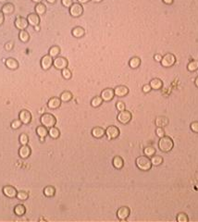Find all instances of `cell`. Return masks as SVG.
<instances>
[{
  "mask_svg": "<svg viewBox=\"0 0 198 222\" xmlns=\"http://www.w3.org/2000/svg\"><path fill=\"white\" fill-rule=\"evenodd\" d=\"M190 128H191V130H192L194 132L198 133V121H195V122L191 123Z\"/></svg>",
  "mask_w": 198,
  "mask_h": 222,
  "instance_id": "46",
  "label": "cell"
},
{
  "mask_svg": "<svg viewBox=\"0 0 198 222\" xmlns=\"http://www.w3.org/2000/svg\"><path fill=\"white\" fill-rule=\"evenodd\" d=\"M162 1H163L165 4H167V5H171L174 0H162Z\"/></svg>",
  "mask_w": 198,
  "mask_h": 222,
  "instance_id": "52",
  "label": "cell"
},
{
  "mask_svg": "<svg viewBox=\"0 0 198 222\" xmlns=\"http://www.w3.org/2000/svg\"><path fill=\"white\" fill-rule=\"evenodd\" d=\"M44 194L46 197H53L56 194V189L53 186H46L44 189Z\"/></svg>",
  "mask_w": 198,
  "mask_h": 222,
  "instance_id": "31",
  "label": "cell"
},
{
  "mask_svg": "<svg viewBox=\"0 0 198 222\" xmlns=\"http://www.w3.org/2000/svg\"><path fill=\"white\" fill-rule=\"evenodd\" d=\"M78 1V3H80V4H86L87 2H89L90 0H77Z\"/></svg>",
  "mask_w": 198,
  "mask_h": 222,
  "instance_id": "53",
  "label": "cell"
},
{
  "mask_svg": "<svg viewBox=\"0 0 198 222\" xmlns=\"http://www.w3.org/2000/svg\"><path fill=\"white\" fill-rule=\"evenodd\" d=\"M131 113L128 110H122L119 111V113L118 114L117 119L119 123L121 124H128L131 120Z\"/></svg>",
  "mask_w": 198,
  "mask_h": 222,
  "instance_id": "6",
  "label": "cell"
},
{
  "mask_svg": "<svg viewBox=\"0 0 198 222\" xmlns=\"http://www.w3.org/2000/svg\"><path fill=\"white\" fill-rule=\"evenodd\" d=\"M144 154L148 156V157H152L155 154H156V149L152 146H148V147H145L144 149Z\"/></svg>",
  "mask_w": 198,
  "mask_h": 222,
  "instance_id": "39",
  "label": "cell"
},
{
  "mask_svg": "<svg viewBox=\"0 0 198 222\" xmlns=\"http://www.w3.org/2000/svg\"><path fill=\"white\" fill-rule=\"evenodd\" d=\"M14 213H15V215H17L19 217H21V216L25 215L26 208H25V206L23 205H17L14 207Z\"/></svg>",
  "mask_w": 198,
  "mask_h": 222,
  "instance_id": "30",
  "label": "cell"
},
{
  "mask_svg": "<svg viewBox=\"0 0 198 222\" xmlns=\"http://www.w3.org/2000/svg\"><path fill=\"white\" fill-rule=\"evenodd\" d=\"M13 47H14V43L12 41H9L5 44V49L7 51H11L13 49Z\"/></svg>",
  "mask_w": 198,
  "mask_h": 222,
  "instance_id": "45",
  "label": "cell"
},
{
  "mask_svg": "<svg viewBox=\"0 0 198 222\" xmlns=\"http://www.w3.org/2000/svg\"><path fill=\"white\" fill-rule=\"evenodd\" d=\"M31 154H32V150H31L30 146H28L27 145L21 146V148L19 149V155L22 159H27L31 155Z\"/></svg>",
  "mask_w": 198,
  "mask_h": 222,
  "instance_id": "16",
  "label": "cell"
},
{
  "mask_svg": "<svg viewBox=\"0 0 198 222\" xmlns=\"http://www.w3.org/2000/svg\"><path fill=\"white\" fill-rule=\"evenodd\" d=\"M35 28V30L36 31V32H39L40 31V26L38 25V26H35V27H34Z\"/></svg>",
  "mask_w": 198,
  "mask_h": 222,
  "instance_id": "55",
  "label": "cell"
},
{
  "mask_svg": "<svg viewBox=\"0 0 198 222\" xmlns=\"http://www.w3.org/2000/svg\"><path fill=\"white\" fill-rule=\"evenodd\" d=\"M17 190L10 185H7L5 187H3V193L5 196H7V198H15L17 196Z\"/></svg>",
  "mask_w": 198,
  "mask_h": 222,
  "instance_id": "14",
  "label": "cell"
},
{
  "mask_svg": "<svg viewBox=\"0 0 198 222\" xmlns=\"http://www.w3.org/2000/svg\"><path fill=\"white\" fill-rule=\"evenodd\" d=\"M19 200L21 201H26L28 198H29V193L27 192H24V191H21V192H17V196H16Z\"/></svg>",
  "mask_w": 198,
  "mask_h": 222,
  "instance_id": "38",
  "label": "cell"
},
{
  "mask_svg": "<svg viewBox=\"0 0 198 222\" xmlns=\"http://www.w3.org/2000/svg\"><path fill=\"white\" fill-rule=\"evenodd\" d=\"M1 11L4 13V15H10L15 11V7L12 3H6L3 5Z\"/></svg>",
  "mask_w": 198,
  "mask_h": 222,
  "instance_id": "22",
  "label": "cell"
},
{
  "mask_svg": "<svg viewBox=\"0 0 198 222\" xmlns=\"http://www.w3.org/2000/svg\"><path fill=\"white\" fill-rule=\"evenodd\" d=\"M19 141H20V144L21 146H25V145H28L29 143V137L27 134L25 133H21L19 137Z\"/></svg>",
  "mask_w": 198,
  "mask_h": 222,
  "instance_id": "40",
  "label": "cell"
},
{
  "mask_svg": "<svg viewBox=\"0 0 198 222\" xmlns=\"http://www.w3.org/2000/svg\"><path fill=\"white\" fill-rule=\"evenodd\" d=\"M188 220H189V219H188L187 215L184 213H180L177 216V221L178 222H188Z\"/></svg>",
  "mask_w": 198,
  "mask_h": 222,
  "instance_id": "43",
  "label": "cell"
},
{
  "mask_svg": "<svg viewBox=\"0 0 198 222\" xmlns=\"http://www.w3.org/2000/svg\"><path fill=\"white\" fill-rule=\"evenodd\" d=\"M101 98L103 99V101L105 102H109L111 101L114 96H115V94H114V90L113 89H110V88H107V89H104L102 92H101Z\"/></svg>",
  "mask_w": 198,
  "mask_h": 222,
  "instance_id": "11",
  "label": "cell"
},
{
  "mask_svg": "<svg viewBox=\"0 0 198 222\" xmlns=\"http://www.w3.org/2000/svg\"><path fill=\"white\" fill-rule=\"evenodd\" d=\"M36 133L40 137V141L43 143L44 141V138L48 135V130H47L46 127H44L43 125L42 126H38L36 128Z\"/></svg>",
  "mask_w": 198,
  "mask_h": 222,
  "instance_id": "20",
  "label": "cell"
},
{
  "mask_svg": "<svg viewBox=\"0 0 198 222\" xmlns=\"http://www.w3.org/2000/svg\"><path fill=\"white\" fill-rule=\"evenodd\" d=\"M19 118L21 120L22 124H25V125H28L31 123L32 121V114L31 112L26 109H23L20 112L19 114Z\"/></svg>",
  "mask_w": 198,
  "mask_h": 222,
  "instance_id": "10",
  "label": "cell"
},
{
  "mask_svg": "<svg viewBox=\"0 0 198 222\" xmlns=\"http://www.w3.org/2000/svg\"><path fill=\"white\" fill-rule=\"evenodd\" d=\"M151 163H152V166H155V167L160 166L163 163V158L160 155H154L151 157Z\"/></svg>",
  "mask_w": 198,
  "mask_h": 222,
  "instance_id": "34",
  "label": "cell"
},
{
  "mask_svg": "<svg viewBox=\"0 0 198 222\" xmlns=\"http://www.w3.org/2000/svg\"><path fill=\"white\" fill-rule=\"evenodd\" d=\"M175 62H176V57L173 54L168 53L162 58L161 65L165 68H169V67H172L175 64Z\"/></svg>",
  "mask_w": 198,
  "mask_h": 222,
  "instance_id": "4",
  "label": "cell"
},
{
  "mask_svg": "<svg viewBox=\"0 0 198 222\" xmlns=\"http://www.w3.org/2000/svg\"><path fill=\"white\" fill-rule=\"evenodd\" d=\"M4 21H5V15L4 13L0 10V25H2L4 23Z\"/></svg>",
  "mask_w": 198,
  "mask_h": 222,
  "instance_id": "51",
  "label": "cell"
},
{
  "mask_svg": "<svg viewBox=\"0 0 198 222\" xmlns=\"http://www.w3.org/2000/svg\"><path fill=\"white\" fill-rule=\"evenodd\" d=\"M59 53H60V48L57 45H54L49 49L48 55L51 56L52 58H57V57H58Z\"/></svg>",
  "mask_w": 198,
  "mask_h": 222,
  "instance_id": "35",
  "label": "cell"
},
{
  "mask_svg": "<svg viewBox=\"0 0 198 222\" xmlns=\"http://www.w3.org/2000/svg\"><path fill=\"white\" fill-rule=\"evenodd\" d=\"M114 94L118 97H123V96H126L129 94V89H128L127 86L119 85L114 89Z\"/></svg>",
  "mask_w": 198,
  "mask_h": 222,
  "instance_id": "18",
  "label": "cell"
},
{
  "mask_svg": "<svg viewBox=\"0 0 198 222\" xmlns=\"http://www.w3.org/2000/svg\"><path fill=\"white\" fill-rule=\"evenodd\" d=\"M116 109L119 111L125 110V104H124L123 102H121V101L117 102V104H116Z\"/></svg>",
  "mask_w": 198,
  "mask_h": 222,
  "instance_id": "47",
  "label": "cell"
},
{
  "mask_svg": "<svg viewBox=\"0 0 198 222\" xmlns=\"http://www.w3.org/2000/svg\"><path fill=\"white\" fill-rule=\"evenodd\" d=\"M27 21L29 22V25L35 27L38 26L40 24V17L39 15H37L36 13H31L28 15L27 17Z\"/></svg>",
  "mask_w": 198,
  "mask_h": 222,
  "instance_id": "17",
  "label": "cell"
},
{
  "mask_svg": "<svg viewBox=\"0 0 198 222\" xmlns=\"http://www.w3.org/2000/svg\"><path fill=\"white\" fill-rule=\"evenodd\" d=\"M5 64H6V67L11 71H15L19 68V62L15 58H7L5 61Z\"/></svg>",
  "mask_w": 198,
  "mask_h": 222,
  "instance_id": "19",
  "label": "cell"
},
{
  "mask_svg": "<svg viewBox=\"0 0 198 222\" xmlns=\"http://www.w3.org/2000/svg\"><path fill=\"white\" fill-rule=\"evenodd\" d=\"M140 65H141V59H140V58H138V57H133V58H131L130 59V61H129V66H130L131 69H133V70H135V69H137L138 67H140Z\"/></svg>",
  "mask_w": 198,
  "mask_h": 222,
  "instance_id": "25",
  "label": "cell"
},
{
  "mask_svg": "<svg viewBox=\"0 0 198 222\" xmlns=\"http://www.w3.org/2000/svg\"><path fill=\"white\" fill-rule=\"evenodd\" d=\"M187 70L191 72H196L198 70V60H192L187 65Z\"/></svg>",
  "mask_w": 198,
  "mask_h": 222,
  "instance_id": "37",
  "label": "cell"
},
{
  "mask_svg": "<svg viewBox=\"0 0 198 222\" xmlns=\"http://www.w3.org/2000/svg\"><path fill=\"white\" fill-rule=\"evenodd\" d=\"M19 39L22 43H28L29 40H30V35H29L28 32L25 31V30L20 31V33H19Z\"/></svg>",
  "mask_w": 198,
  "mask_h": 222,
  "instance_id": "33",
  "label": "cell"
},
{
  "mask_svg": "<svg viewBox=\"0 0 198 222\" xmlns=\"http://www.w3.org/2000/svg\"><path fill=\"white\" fill-rule=\"evenodd\" d=\"M71 35L74 37H76V38H81V37L84 36V35H85V30L82 27L77 26V27L72 29Z\"/></svg>",
  "mask_w": 198,
  "mask_h": 222,
  "instance_id": "24",
  "label": "cell"
},
{
  "mask_svg": "<svg viewBox=\"0 0 198 222\" xmlns=\"http://www.w3.org/2000/svg\"><path fill=\"white\" fill-rule=\"evenodd\" d=\"M92 135L96 139H100L106 135V130L101 127H94L92 130Z\"/></svg>",
  "mask_w": 198,
  "mask_h": 222,
  "instance_id": "21",
  "label": "cell"
},
{
  "mask_svg": "<svg viewBox=\"0 0 198 222\" xmlns=\"http://www.w3.org/2000/svg\"><path fill=\"white\" fill-rule=\"evenodd\" d=\"M61 103L59 97H51L47 102V108L49 109H57L61 106Z\"/></svg>",
  "mask_w": 198,
  "mask_h": 222,
  "instance_id": "15",
  "label": "cell"
},
{
  "mask_svg": "<svg viewBox=\"0 0 198 222\" xmlns=\"http://www.w3.org/2000/svg\"><path fill=\"white\" fill-rule=\"evenodd\" d=\"M21 126H22V122H21V120L20 118L13 120V121L11 122V124H10V127H11L13 130H18V129H20Z\"/></svg>",
  "mask_w": 198,
  "mask_h": 222,
  "instance_id": "41",
  "label": "cell"
},
{
  "mask_svg": "<svg viewBox=\"0 0 198 222\" xmlns=\"http://www.w3.org/2000/svg\"><path fill=\"white\" fill-rule=\"evenodd\" d=\"M61 74H62V77H63L65 80H70V79H71V77H72L71 72L68 68L62 70V71H61Z\"/></svg>",
  "mask_w": 198,
  "mask_h": 222,
  "instance_id": "42",
  "label": "cell"
},
{
  "mask_svg": "<svg viewBox=\"0 0 198 222\" xmlns=\"http://www.w3.org/2000/svg\"><path fill=\"white\" fill-rule=\"evenodd\" d=\"M106 135L108 140L116 139L119 136V130L116 126H108L106 130Z\"/></svg>",
  "mask_w": 198,
  "mask_h": 222,
  "instance_id": "8",
  "label": "cell"
},
{
  "mask_svg": "<svg viewBox=\"0 0 198 222\" xmlns=\"http://www.w3.org/2000/svg\"><path fill=\"white\" fill-rule=\"evenodd\" d=\"M151 90H152V88H151L150 84H145L143 86V92L145 94H148L149 92H151Z\"/></svg>",
  "mask_w": 198,
  "mask_h": 222,
  "instance_id": "49",
  "label": "cell"
},
{
  "mask_svg": "<svg viewBox=\"0 0 198 222\" xmlns=\"http://www.w3.org/2000/svg\"><path fill=\"white\" fill-rule=\"evenodd\" d=\"M53 61H54V59H53V58H52L51 56H49V55L44 56V57L42 58V59H41V62H40L41 68H42L44 71H48V70L52 67Z\"/></svg>",
  "mask_w": 198,
  "mask_h": 222,
  "instance_id": "9",
  "label": "cell"
},
{
  "mask_svg": "<svg viewBox=\"0 0 198 222\" xmlns=\"http://www.w3.org/2000/svg\"><path fill=\"white\" fill-rule=\"evenodd\" d=\"M48 135L50 136V138H52V139H58L59 136H60V132H59V130L57 128V127H51V128H49V130H48Z\"/></svg>",
  "mask_w": 198,
  "mask_h": 222,
  "instance_id": "26",
  "label": "cell"
},
{
  "mask_svg": "<svg viewBox=\"0 0 198 222\" xmlns=\"http://www.w3.org/2000/svg\"><path fill=\"white\" fill-rule=\"evenodd\" d=\"M72 97H73V96H72V94H71V92H69V91H64V92L60 95V96H59L61 102H64V103L70 102V101L72 99Z\"/></svg>",
  "mask_w": 198,
  "mask_h": 222,
  "instance_id": "29",
  "label": "cell"
},
{
  "mask_svg": "<svg viewBox=\"0 0 198 222\" xmlns=\"http://www.w3.org/2000/svg\"><path fill=\"white\" fill-rule=\"evenodd\" d=\"M40 121H41V124L46 128H51V127H54L57 123V118H55L54 115L50 114V113H44L41 116L40 118Z\"/></svg>",
  "mask_w": 198,
  "mask_h": 222,
  "instance_id": "3",
  "label": "cell"
},
{
  "mask_svg": "<svg viewBox=\"0 0 198 222\" xmlns=\"http://www.w3.org/2000/svg\"><path fill=\"white\" fill-rule=\"evenodd\" d=\"M130 213H131V210L128 206H122V207L119 208V210L117 211V217L119 220L124 221L129 218Z\"/></svg>",
  "mask_w": 198,
  "mask_h": 222,
  "instance_id": "12",
  "label": "cell"
},
{
  "mask_svg": "<svg viewBox=\"0 0 198 222\" xmlns=\"http://www.w3.org/2000/svg\"><path fill=\"white\" fill-rule=\"evenodd\" d=\"M162 56L161 55H159V54H157V55H155V57H154V59L157 61V62H161V60H162Z\"/></svg>",
  "mask_w": 198,
  "mask_h": 222,
  "instance_id": "50",
  "label": "cell"
},
{
  "mask_svg": "<svg viewBox=\"0 0 198 222\" xmlns=\"http://www.w3.org/2000/svg\"><path fill=\"white\" fill-rule=\"evenodd\" d=\"M103 103V99L101 98V96H95L91 100V106L93 108H98L102 105Z\"/></svg>",
  "mask_w": 198,
  "mask_h": 222,
  "instance_id": "36",
  "label": "cell"
},
{
  "mask_svg": "<svg viewBox=\"0 0 198 222\" xmlns=\"http://www.w3.org/2000/svg\"><path fill=\"white\" fill-rule=\"evenodd\" d=\"M49 4H54V3H56V1L57 0H46Z\"/></svg>",
  "mask_w": 198,
  "mask_h": 222,
  "instance_id": "54",
  "label": "cell"
},
{
  "mask_svg": "<svg viewBox=\"0 0 198 222\" xmlns=\"http://www.w3.org/2000/svg\"><path fill=\"white\" fill-rule=\"evenodd\" d=\"M7 2H8V0H0V3H2V4H6Z\"/></svg>",
  "mask_w": 198,
  "mask_h": 222,
  "instance_id": "57",
  "label": "cell"
},
{
  "mask_svg": "<svg viewBox=\"0 0 198 222\" xmlns=\"http://www.w3.org/2000/svg\"><path fill=\"white\" fill-rule=\"evenodd\" d=\"M61 3L65 7H71V5L73 4L72 0H61Z\"/></svg>",
  "mask_w": 198,
  "mask_h": 222,
  "instance_id": "48",
  "label": "cell"
},
{
  "mask_svg": "<svg viewBox=\"0 0 198 222\" xmlns=\"http://www.w3.org/2000/svg\"><path fill=\"white\" fill-rule=\"evenodd\" d=\"M15 27L19 30H26L27 27L29 26V22L27 21V19L23 18V17H18L15 20Z\"/></svg>",
  "mask_w": 198,
  "mask_h": 222,
  "instance_id": "13",
  "label": "cell"
},
{
  "mask_svg": "<svg viewBox=\"0 0 198 222\" xmlns=\"http://www.w3.org/2000/svg\"><path fill=\"white\" fill-rule=\"evenodd\" d=\"M159 147L160 151L164 152V153H168L170 152L173 147H174V143L173 140L168 137V136H163L161 138H159Z\"/></svg>",
  "mask_w": 198,
  "mask_h": 222,
  "instance_id": "1",
  "label": "cell"
},
{
  "mask_svg": "<svg viewBox=\"0 0 198 222\" xmlns=\"http://www.w3.org/2000/svg\"><path fill=\"white\" fill-rule=\"evenodd\" d=\"M83 13V7L80 3H73L70 7V14L73 18H78Z\"/></svg>",
  "mask_w": 198,
  "mask_h": 222,
  "instance_id": "7",
  "label": "cell"
},
{
  "mask_svg": "<svg viewBox=\"0 0 198 222\" xmlns=\"http://www.w3.org/2000/svg\"><path fill=\"white\" fill-rule=\"evenodd\" d=\"M149 84H150L151 88L154 89V90H159V89H161L162 86H163V82H162V81H161L160 79H158V78L153 79V80L150 81Z\"/></svg>",
  "mask_w": 198,
  "mask_h": 222,
  "instance_id": "27",
  "label": "cell"
},
{
  "mask_svg": "<svg viewBox=\"0 0 198 222\" xmlns=\"http://www.w3.org/2000/svg\"><path fill=\"white\" fill-rule=\"evenodd\" d=\"M33 2H35V3H36V4H38V3H41L43 0H32Z\"/></svg>",
  "mask_w": 198,
  "mask_h": 222,
  "instance_id": "58",
  "label": "cell"
},
{
  "mask_svg": "<svg viewBox=\"0 0 198 222\" xmlns=\"http://www.w3.org/2000/svg\"><path fill=\"white\" fill-rule=\"evenodd\" d=\"M35 9V13H36L37 15H39V16L40 15H44V14L45 13V11H46V6L41 2V3L36 4Z\"/></svg>",
  "mask_w": 198,
  "mask_h": 222,
  "instance_id": "32",
  "label": "cell"
},
{
  "mask_svg": "<svg viewBox=\"0 0 198 222\" xmlns=\"http://www.w3.org/2000/svg\"><path fill=\"white\" fill-rule=\"evenodd\" d=\"M93 2H94V3H100V2H102L103 0H92Z\"/></svg>",
  "mask_w": 198,
  "mask_h": 222,
  "instance_id": "59",
  "label": "cell"
},
{
  "mask_svg": "<svg viewBox=\"0 0 198 222\" xmlns=\"http://www.w3.org/2000/svg\"><path fill=\"white\" fill-rule=\"evenodd\" d=\"M155 123H156V126L160 127V128H164L166 126H168V119L166 118V117H158L155 120Z\"/></svg>",
  "mask_w": 198,
  "mask_h": 222,
  "instance_id": "23",
  "label": "cell"
},
{
  "mask_svg": "<svg viewBox=\"0 0 198 222\" xmlns=\"http://www.w3.org/2000/svg\"><path fill=\"white\" fill-rule=\"evenodd\" d=\"M68 60L63 58V57H57L54 58V61H53V65L54 67L57 69V70H59V71H62L64 69H66L68 67Z\"/></svg>",
  "mask_w": 198,
  "mask_h": 222,
  "instance_id": "5",
  "label": "cell"
},
{
  "mask_svg": "<svg viewBox=\"0 0 198 222\" xmlns=\"http://www.w3.org/2000/svg\"><path fill=\"white\" fill-rule=\"evenodd\" d=\"M112 164H113V166H114L115 169H121L123 168V166H124V161H123V159H122L120 156H118V155H117V156H115V157L113 158Z\"/></svg>",
  "mask_w": 198,
  "mask_h": 222,
  "instance_id": "28",
  "label": "cell"
},
{
  "mask_svg": "<svg viewBox=\"0 0 198 222\" xmlns=\"http://www.w3.org/2000/svg\"><path fill=\"white\" fill-rule=\"evenodd\" d=\"M156 134L159 138H161V137L165 136V131L163 130V128L158 127L157 130H156Z\"/></svg>",
  "mask_w": 198,
  "mask_h": 222,
  "instance_id": "44",
  "label": "cell"
},
{
  "mask_svg": "<svg viewBox=\"0 0 198 222\" xmlns=\"http://www.w3.org/2000/svg\"><path fill=\"white\" fill-rule=\"evenodd\" d=\"M195 84H196V87H198V77H196V81H195Z\"/></svg>",
  "mask_w": 198,
  "mask_h": 222,
  "instance_id": "56",
  "label": "cell"
},
{
  "mask_svg": "<svg viewBox=\"0 0 198 222\" xmlns=\"http://www.w3.org/2000/svg\"><path fill=\"white\" fill-rule=\"evenodd\" d=\"M135 163H136L137 168L140 170H143V171H148L152 168L151 159L148 156H146V155L145 156L142 155V156L137 157L136 160H135Z\"/></svg>",
  "mask_w": 198,
  "mask_h": 222,
  "instance_id": "2",
  "label": "cell"
}]
</instances>
